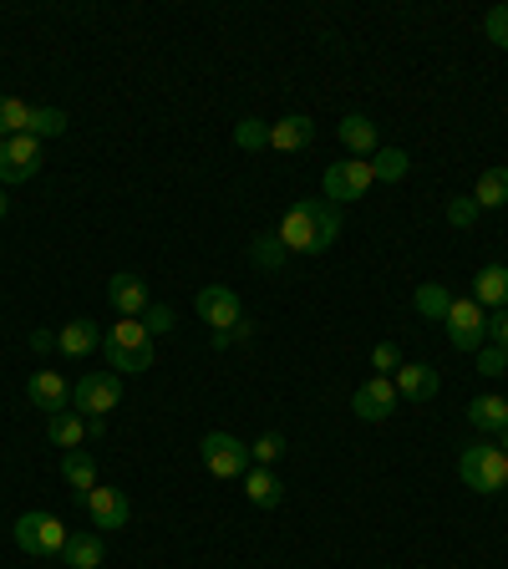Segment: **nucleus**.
I'll list each match as a JSON object with an SVG mask.
<instances>
[{"instance_id": "4c0bfd02", "label": "nucleus", "mask_w": 508, "mask_h": 569, "mask_svg": "<svg viewBox=\"0 0 508 569\" xmlns=\"http://www.w3.org/2000/svg\"><path fill=\"white\" fill-rule=\"evenodd\" d=\"M255 336V321H239V325H229V331H214V346L224 351V346H234V341H249Z\"/></svg>"}, {"instance_id": "6e6552de", "label": "nucleus", "mask_w": 508, "mask_h": 569, "mask_svg": "<svg viewBox=\"0 0 508 569\" xmlns=\"http://www.w3.org/2000/svg\"><path fill=\"white\" fill-rule=\"evenodd\" d=\"M117 402H122L117 371H87V377L72 387V412H82V417H107Z\"/></svg>"}, {"instance_id": "58836bf2", "label": "nucleus", "mask_w": 508, "mask_h": 569, "mask_svg": "<svg viewBox=\"0 0 508 569\" xmlns=\"http://www.w3.org/2000/svg\"><path fill=\"white\" fill-rule=\"evenodd\" d=\"M488 341L508 351V310H494V316H488Z\"/></svg>"}, {"instance_id": "c9c22d12", "label": "nucleus", "mask_w": 508, "mask_h": 569, "mask_svg": "<svg viewBox=\"0 0 508 569\" xmlns=\"http://www.w3.org/2000/svg\"><path fill=\"white\" fill-rule=\"evenodd\" d=\"M483 31H488V42L508 51V5H494V11L483 15Z\"/></svg>"}, {"instance_id": "aec40b11", "label": "nucleus", "mask_w": 508, "mask_h": 569, "mask_svg": "<svg viewBox=\"0 0 508 569\" xmlns=\"http://www.w3.org/2000/svg\"><path fill=\"white\" fill-rule=\"evenodd\" d=\"M468 423L479 427V432H504L508 427V396L498 392H483L468 402Z\"/></svg>"}, {"instance_id": "37998d69", "label": "nucleus", "mask_w": 508, "mask_h": 569, "mask_svg": "<svg viewBox=\"0 0 508 569\" xmlns=\"http://www.w3.org/2000/svg\"><path fill=\"white\" fill-rule=\"evenodd\" d=\"M504 371H508V351H504Z\"/></svg>"}, {"instance_id": "9d476101", "label": "nucleus", "mask_w": 508, "mask_h": 569, "mask_svg": "<svg viewBox=\"0 0 508 569\" xmlns=\"http://www.w3.org/2000/svg\"><path fill=\"white\" fill-rule=\"evenodd\" d=\"M193 310H199V321L209 325V331H229V325L245 321V306H239V295H234L229 285H203V291L193 295Z\"/></svg>"}, {"instance_id": "39448f33", "label": "nucleus", "mask_w": 508, "mask_h": 569, "mask_svg": "<svg viewBox=\"0 0 508 569\" xmlns=\"http://www.w3.org/2000/svg\"><path fill=\"white\" fill-rule=\"evenodd\" d=\"M199 458L214 478H245L249 463H255V458H249V442H239L234 432H203Z\"/></svg>"}, {"instance_id": "bb28decb", "label": "nucleus", "mask_w": 508, "mask_h": 569, "mask_svg": "<svg viewBox=\"0 0 508 569\" xmlns=\"http://www.w3.org/2000/svg\"><path fill=\"white\" fill-rule=\"evenodd\" d=\"M26 132L36 138V143H46V138H61V132H67V112H61V107H31Z\"/></svg>"}, {"instance_id": "20e7f679", "label": "nucleus", "mask_w": 508, "mask_h": 569, "mask_svg": "<svg viewBox=\"0 0 508 569\" xmlns=\"http://www.w3.org/2000/svg\"><path fill=\"white\" fill-rule=\"evenodd\" d=\"M15 534V549H26V555L36 559H51L67 549V540H72V529L61 524V519H51V513H21L11 524Z\"/></svg>"}, {"instance_id": "f03ea898", "label": "nucleus", "mask_w": 508, "mask_h": 569, "mask_svg": "<svg viewBox=\"0 0 508 569\" xmlns=\"http://www.w3.org/2000/svg\"><path fill=\"white\" fill-rule=\"evenodd\" d=\"M102 356H107V366H113L117 377H128V371L138 377V371L153 366V336L143 331V321H117L102 336Z\"/></svg>"}, {"instance_id": "423d86ee", "label": "nucleus", "mask_w": 508, "mask_h": 569, "mask_svg": "<svg viewBox=\"0 0 508 569\" xmlns=\"http://www.w3.org/2000/svg\"><path fill=\"white\" fill-rule=\"evenodd\" d=\"M448 341L452 351H479L483 341H488V310L473 300V295H452V306H448Z\"/></svg>"}, {"instance_id": "4be33fe9", "label": "nucleus", "mask_w": 508, "mask_h": 569, "mask_svg": "<svg viewBox=\"0 0 508 569\" xmlns=\"http://www.w3.org/2000/svg\"><path fill=\"white\" fill-rule=\"evenodd\" d=\"M46 438L72 453V448H82V442H87V417H82V412H72V407L57 412V417H46Z\"/></svg>"}, {"instance_id": "e433bc0d", "label": "nucleus", "mask_w": 508, "mask_h": 569, "mask_svg": "<svg viewBox=\"0 0 508 569\" xmlns=\"http://www.w3.org/2000/svg\"><path fill=\"white\" fill-rule=\"evenodd\" d=\"M479 371L483 377H504V346H479Z\"/></svg>"}, {"instance_id": "7c9ffc66", "label": "nucleus", "mask_w": 508, "mask_h": 569, "mask_svg": "<svg viewBox=\"0 0 508 569\" xmlns=\"http://www.w3.org/2000/svg\"><path fill=\"white\" fill-rule=\"evenodd\" d=\"M234 143L245 147V153H260V147H270V122H260V117H245V122L234 128Z\"/></svg>"}, {"instance_id": "2f4dec72", "label": "nucleus", "mask_w": 508, "mask_h": 569, "mask_svg": "<svg viewBox=\"0 0 508 569\" xmlns=\"http://www.w3.org/2000/svg\"><path fill=\"white\" fill-rule=\"evenodd\" d=\"M479 214H483V209L473 204V193H458V199H448V224H452V229H473V224H479Z\"/></svg>"}, {"instance_id": "9b49d317", "label": "nucleus", "mask_w": 508, "mask_h": 569, "mask_svg": "<svg viewBox=\"0 0 508 569\" xmlns=\"http://www.w3.org/2000/svg\"><path fill=\"white\" fill-rule=\"evenodd\" d=\"M397 387H392V377H371V381H362L356 387V396H351V412L362 417V423H387L397 412Z\"/></svg>"}, {"instance_id": "a19ab883", "label": "nucleus", "mask_w": 508, "mask_h": 569, "mask_svg": "<svg viewBox=\"0 0 508 569\" xmlns=\"http://www.w3.org/2000/svg\"><path fill=\"white\" fill-rule=\"evenodd\" d=\"M5 209H11V199H5V189H0V220H5Z\"/></svg>"}, {"instance_id": "ddd939ff", "label": "nucleus", "mask_w": 508, "mask_h": 569, "mask_svg": "<svg viewBox=\"0 0 508 569\" xmlns=\"http://www.w3.org/2000/svg\"><path fill=\"white\" fill-rule=\"evenodd\" d=\"M107 306L122 316V321H143V310L153 306V295H147V285H143V275H113L107 280Z\"/></svg>"}, {"instance_id": "f257e3e1", "label": "nucleus", "mask_w": 508, "mask_h": 569, "mask_svg": "<svg viewBox=\"0 0 508 569\" xmlns=\"http://www.w3.org/2000/svg\"><path fill=\"white\" fill-rule=\"evenodd\" d=\"M280 245L291 254H326L341 239V209L326 199H300V204L280 220Z\"/></svg>"}, {"instance_id": "cd10ccee", "label": "nucleus", "mask_w": 508, "mask_h": 569, "mask_svg": "<svg viewBox=\"0 0 508 569\" xmlns=\"http://www.w3.org/2000/svg\"><path fill=\"white\" fill-rule=\"evenodd\" d=\"M448 306H452L448 285H417V316H427V321H448Z\"/></svg>"}, {"instance_id": "c756f323", "label": "nucleus", "mask_w": 508, "mask_h": 569, "mask_svg": "<svg viewBox=\"0 0 508 569\" xmlns=\"http://www.w3.org/2000/svg\"><path fill=\"white\" fill-rule=\"evenodd\" d=\"M26 122H31V103H21V97H0V138L26 132Z\"/></svg>"}, {"instance_id": "f704fd0d", "label": "nucleus", "mask_w": 508, "mask_h": 569, "mask_svg": "<svg viewBox=\"0 0 508 569\" xmlns=\"http://www.w3.org/2000/svg\"><path fill=\"white\" fill-rule=\"evenodd\" d=\"M174 325H178V316H174L168 306H158V300L143 310V331H147V336H168Z\"/></svg>"}, {"instance_id": "2eb2a0df", "label": "nucleus", "mask_w": 508, "mask_h": 569, "mask_svg": "<svg viewBox=\"0 0 508 569\" xmlns=\"http://www.w3.org/2000/svg\"><path fill=\"white\" fill-rule=\"evenodd\" d=\"M392 387H397L402 402H433L437 387H442V377H437V366H427V361H402L397 366V377H392Z\"/></svg>"}, {"instance_id": "a878e982", "label": "nucleus", "mask_w": 508, "mask_h": 569, "mask_svg": "<svg viewBox=\"0 0 508 569\" xmlns=\"http://www.w3.org/2000/svg\"><path fill=\"white\" fill-rule=\"evenodd\" d=\"M406 168H412V158H406L402 147H377V158H371V174H377V183H402Z\"/></svg>"}, {"instance_id": "f3484780", "label": "nucleus", "mask_w": 508, "mask_h": 569, "mask_svg": "<svg viewBox=\"0 0 508 569\" xmlns=\"http://www.w3.org/2000/svg\"><path fill=\"white\" fill-rule=\"evenodd\" d=\"M335 132H341V143L351 147V158H377V122L366 112H346L341 122H335Z\"/></svg>"}, {"instance_id": "79ce46f5", "label": "nucleus", "mask_w": 508, "mask_h": 569, "mask_svg": "<svg viewBox=\"0 0 508 569\" xmlns=\"http://www.w3.org/2000/svg\"><path fill=\"white\" fill-rule=\"evenodd\" d=\"M498 438H504V442H498V448H504V453H508V427H504V432H498Z\"/></svg>"}, {"instance_id": "4468645a", "label": "nucleus", "mask_w": 508, "mask_h": 569, "mask_svg": "<svg viewBox=\"0 0 508 569\" xmlns=\"http://www.w3.org/2000/svg\"><path fill=\"white\" fill-rule=\"evenodd\" d=\"M26 396H31V407H42L46 417H57V412L72 407V387H67V377L51 371V366H46V371H31Z\"/></svg>"}, {"instance_id": "473e14b6", "label": "nucleus", "mask_w": 508, "mask_h": 569, "mask_svg": "<svg viewBox=\"0 0 508 569\" xmlns=\"http://www.w3.org/2000/svg\"><path fill=\"white\" fill-rule=\"evenodd\" d=\"M249 458H255V467H270L285 458V432H264L255 448H249Z\"/></svg>"}, {"instance_id": "7ed1b4c3", "label": "nucleus", "mask_w": 508, "mask_h": 569, "mask_svg": "<svg viewBox=\"0 0 508 569\" xmlns=\"http://www.w3.org/2000/svg\"><path fill=\"white\" fill-rule=\"evenodd\" d=\"M458 478L473 494H498V488H508V453L504 448H488V442H473V448L458 453Z\"/></svg>"}, {"instance_id": "a211bd4d", "label": "nucleus", "mask_w": 508, "mask_h": 569, "mask_svg": "<svg viewBox=\"0 0 508 569\" xmlns=\"http://www.w3.org/2000/svg\"><path fill=\"white\" fill-rule=\"evenodd\" d=\"M473 300L483 310H508V264H483L473 275Z\"/></svg>"}, {"instance_id": "f8f14e48", "label": "nucleus", "mask_w": 508, "mask_h": 569, "mask_svg": "<svg viewBox=\"0 0 508 569\" xmlns=\"http://www.w3.org/2000/svg\"><path fill=\"white\" fill-rule=\"evenodd\" d=\"M76 503L92 513V524H97V529H128V519H132V503H128L122 488H102V483H97V488L82 494Z\"/></svg>"}, {"instance_id": "0eeeda50", "label": "nucleus", "mask_w": 508, "mask_h": 569, "mask_svg": "<svg viewBox=\"0 0 508 569\" xmlns=\"http://www.w3.org/2000/svg\"><path fill=\"white\" fill-rule=\"evenodd\" d=\"M320 183H326V204L341 209V204H356L377 183V174H371V158H346V163H331Z\"/></svg>"}, {"instance_id": "412c9836", "label": "nucleus", "mask_w": 508, "mask_h": 569, "mask_svg": "<svg viewBox=\"0 0 508 569\" xmlns=\"http://www.w3.org/2000/svg\"><path fill=\"white\" fill-rule=\"evenodd\" d=\"M245 498L255 503V509H280L285 483H280L270 467H249V473H245Z\"/></svg>"}, {"instance_id": "b1692460", "label": "nucleus", "mask_w": 508, "mask_h": 569, "mask_svg": "<svg viewBox=\"0 0 508 569\" xmlns=\"http://www.w3.org/2000/svg\"><path fill=\"white\" fill-rule=\"evenodd\" d=\"M61 478H67V483H72V488H76V498L97 488V463H92V453H87V448H72V453L61 458Z\"/></svg>"}, {"instance_id": "dca6fc26", "label": "nucleus", "mask_w": 508, "mask_h": 569, "mask_svg": "<svg viewBox=\"0 0 508 569\" xmlns=\"http://www.w3.org/2000/svg\"><path fill=\"white\" fill-rule=\"evenodd\" d=\"M316 143V122L305 112H291V117H280V122H270V147L275 153H300V147Z\"/></svg>"}, {"instance_id": "5701e85b", "label": "nucleus", "mask_w": 508, "mask_h": 569, "mask_svg": "<svg viewBox=\"0 0 508 569\" xmlns=\"http://www.w3.org/2000/svg\"><path fill=\"white\" fill-rule=\"evenodd\" d=\"M473 204L479 209H504L508 204V168H483L479 183H473Z\"/></svg>"}, {"instance_id": "393cba45", "label": "nucleus", "mask_w": 508, "mask_h": 569, "mask_svg": "<svg viewBox=\"0 0 508 569\" xmlns=\"http://www.w3.org/2000/svg\"><path fill=\"white\" fill-rule=\"evenodd\" d=\"M61 559H67V569H97L107 559V549H102L97 534H72L67 549H61Z\"/></svg>"}, {"instance_id": "72a5a7b5", "label": "nucleus", "mask_w": 508, "mask_h": 569, "mask_svg": "<svg viewBox=\"0 0 508 569\" xmlns=\"http://www.w3.org/2000/svg\"><path fill=\"white\" fill-rule=\"evenodd\" d=\"M371 366H377V377H397L402 346H397V341H377V346H371Z\"/></svg>"}, {"instance_id": "c85d7f7f", "label": "nucleus", "mask_w": 508, "mask_h": 569, "mask_svg": "<svg viewBox=\"0 0 508 569\" xmlns=\"http://www.w3.org/2000/svg\"><path fill=\"white\" fill-rule=\"evenodd\" d=\"M285 254H291V249L280 245V234H260V239L249 245V260L260 264V270H280V264H285Z\"/></svg>"}, {"instance_id": "ea45409f", "label": "nucleus", "mask_w": 508, "mask_h": 569, "mask_svg": "<svg viewBox=\"0 0 508 569\" xmlns=\"http://www.w3.org/2000/svg\"><path fill=\"white\" fill-rule=\"evenodd\" d=\"M31 346H36V351H51V346H57V336H51V331H31Z\"/></svg>"}, {"instance_id": "1a4fd4ad", "label": "nucleus", "mask_w": 508, "mask_h": 569, "mask_svg": "<svg viewBox=\"0 0 508 569\" xmlns=\"http://www.w3.org/2000/svg\"><path fill=\"white\" fill-rule=\"evenodd\" d=\"M42 168V143L31 132H15V138H0V189L5 183H26Z\"/></svg>"}, {"instance_id": "6ab92c4d", "label": "nucleus", "mask_w": 508, "mask_h": 569, "mask_svg": "<svg viewBox=\"0 0 508 569\" xmlns=\"http://www.w3.org/2000/svg\"><path fill=\"white\" fill-rule=\"evenodd\" d=\"M102 346V331L92 321H82V316H76V321H67L57 331V351L61 356H72V361H82V356H92V351Z\"/></svg>"}]
</instances>
